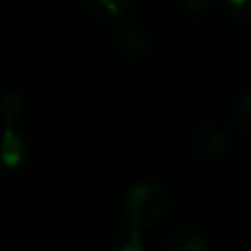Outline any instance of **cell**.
I'll list each match as a JSON object with an SVG mask.
<instances>
[{
	"mask_svg": "<svg viewBox=\"0 0 251 251\" xmlns=\"http://www.w3.org/2000/svg\"><path fill=\"white\" fill-rule=\"evenodd\" d=\"M249 251H251V249H249Z\"/></svg>",
	"mask_w": 251,
	"mask_h": 251,
	"instance_id": "12",
	"label": "cell"
},
{
	"mask_svg": "<svg viewBox=\"0 0 251 251\" xmlns=\"http://www.w3.org/2000/svg\"><path fill=\"white\" fill-rule=\"evenodd\" d=\"M225 7L238 25L251 26V0H225Z\"/></svg>",
	"mask_w": 251,
	"mask_h": 251,
	"instance_id": "10",
	"label": "cell"
},
{
	"mask_svg": "<svg viewBox=\"0 0 251 251\" xmlns=\"http://www.w3.org/2000/svg\"><path fill=\"white\" fill-rule=\"evenodd\" d=\"M115 47L126 57H141L150 49V38L141 25L122 20L115 29Z\"/></svg>",
	"mask_w": 251,
	"mask_h": 251,
	"instance_id": "3",
	"label": "cell"
},
{
	"mask_svg": "<svg viewBox=\"0 0 251 251\" xmlns=\"http://www.w3.org/2000/svg\"><path fill=\"white\" fill-rule=\"evenodd\" d=\"M229 148V134L221 128L218 124H205L194 132L192 139V152L196 159L212 163L218 161Z\"/></svg>",
	"mask_w": 251,
	"mask_h": 251,
	"instance_id": "2",
	"label": "cell"
},
{
	"mask_svg": "<svg viewBox=\"0 0 251 251\" xmlns=\"http://www.w3.org/2000/svg\"><path fill=\"white\" fill-rule=\"evenodd\" d=\"M108 251H146V245L141 240V229L128 227L126 231H119L113 240H110Z\"/></svg>",
	"mask_w": 251,
	"mask_h": 251,
	"instance_id": "9",
	"label": "cell"
},
{
	"mask_svg": "<svg viewBox=\"0 0 251 251\" xmlns=\"http://www.w3.org/2000/svg\"><path fill=\"white\" fill-rule=\"evenodd\" d=\"M79 4L100 20H124L134 7V0H79Z\"/></svg>",
	"mask_w": 251,
	"mask_h": 251,
	"instance_id": "5",
	"label": "cell"
},
{
	"mask_svg": "<svg viewBox=\"0 0 251 251\" xmlns=\"http://www.w3.org/2000/svg\"><path fill=\"white\" fill-rule=\"evenodd\" d=\"M231 124L240 132H251V91L243 93L231 106Z\"/></svg>",
	"mask_w": 251,
	"mask_h": 251,
	"instance_id": "8",
	"label": "cell"
},
{
	"mask_svg": "<svg viewBox=\"0 0 251 251\" xmlns=\"http://www.w3.org/2000/svg\"><path fill=\"white\" fill-rule=\"evenodd\" d=\"M0 110H2V119L7 126H13L16 122H20L26 113V104L25 97L20 95L18 91H9L4 93L2 101H0Z\"/></svg>",
	"mask_w": 251,
	"mask_h": 251,
	"instance_id": "7",
	"label": "cell"
},
{
	"mask_svg": "<svg viewBox=\"0 0 251 251\" xmlns=\"http://www.w3.org/2000/svg\"><path fill=\"white\" fill-rule=\"evenodd\" d=\"M178 2H181V9L187 16H203L212 7L214 0H178Z\"/></svg>",
	"mask_w": 251,
	"mask_h": 251,
	"instance_id": "11",
	"label": "cell"
},
{
	"mask_svg": "<svg viewBox=\"0 0 251 251\" xmlns=\"http://www.w3.org/2000/svg\"><path fill=\"white\" fill-rule=\"evenodd\" d=\"M29 159V148L20 132L7 126L2 134V168L4 174H18Z\"/></svg>",
	"mask_w": 251,
	"mask_h": 251,
	"instance_id": "4",
	"label": "cell"
},
{
	"mask_svg": "<svg viewBox=\"0 0 251 251\" xmlns=\"http://www.w3.org/2000/svg\"><path fill=\"white\" fill-rule=\"evenodd\" d=\"M168 251H209V243L194 227H178L170 234Z\"/></svg>",
	"mask_w": 251,
	"mask_h": 251,
	"instance_id": "6",
	"label": "cell"
},
{
	"mask_svg": "<svg viewBox=\"0 0 251 251\" xmlns=\"http://www.w3.org/2000/svg\"><path fill=\"white\" fill-rule=\"evenodd\" d=\"M172 207V196L161 183L141 181L128 187L122 201V212L128 227L134 229H152L165 218Z\"/></svg>",
	"mask_w": 251,
	"mask_h": 251,
	"instance_id": "1",
	"label": "cell"
}]
</instances>
